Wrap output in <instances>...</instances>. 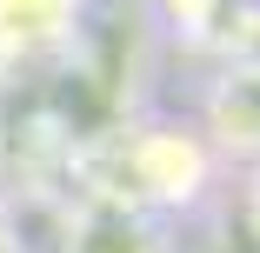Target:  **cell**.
<instances>
[{
    "label": "cell",
    "mask_w": 260,
    "mask_h": 253,
    "mask_svg": "<svg viewBox=\"0 0 260 253\" xmlns=\"http://www.w3.org/2000/svg\"><path fill=\"white\" fill-rule=\"evenodd\" d=\"M153 7H160V27L180 33L187 47L220 40V20H227V0H153Z\"/></svg>",
    "instance_id": "5"
},
{
    "label": "cell",
    "mask_w": 260,
    "mask_h": 253,
    "mask_svg": "<svg viewBox=\"0 0 260 253\" xmlns=\"http://www.w3.org/2000/svg\"><path fill=\"white\" fill-rule=\"evenodd\" d=\"M0 253H27V240H20V227L0 213Z\"/></svg>",
    "instance_id": "6"
},
{
    "label": "cell",
    "mask_w": 260,
    "mask_h": 253,
    "mask_svg": "<svg viewBox=\"0 0 260 253\" xmlns=\"http://www.w3.org/2000/svg\"><path fill=\"white\" fill-rule=\"evenodd\" d=\"M0 173H7V120H0Z\"/></svg>",
    "instance_id": "7"
},
{
    "label": "cell",
    "mask_w": 260,
    "mask_h": 253,
    "mask_svg": "<svg viewBox=\"0 0 260 253\" xmlns=\"http://www.w3.org/2000/svg\"><path fill=\"white\" fill-rule=\"evenodd\" d=\"M80 200L87 207H120V213H187L207 200L220 160L207 154L200 127H180V120H127L114 133L87 140L80 154Z\"/></svg>",
    "instance_id": "1"
},
{
    "label": "cell",
    "mask_w": 260,
    "mask_h": 253,
    "mask_svg": "<svg viewBox=\"0 0 260 253\" xmlns=\"http://www.w3.org/2000/svg\"><path fill=\"white\" fill-rule=\"evenodd\" d=\"M74 253H167L160 227L120 213V207H87L80 200V220H74Z\"/></svg>",
    "instance_id": "4"
},
{
    "label": "cell",
    "mask_w": 260,
    "mask_h": 253,
    "mask_svg": "<svg viewBox=\"0 0 260 253\" xmlns=\"http://www.w3.org/2000/svg\"><path fill=\"white\" fill-rule=\"evenodd\" d=\"M200 140L220 167H260V67L234 60L220 67V80L207 87V107H200Z\"/></svg>",
    "instance_id": "3"
},
{
    "label": "cell",
    "mask_w": 260,
    "mask_h": 253,
    "mask_svg": "<svg viewBox=\"0 0 260 253\" xmlns=\"http://www.w3.org/2000/svg\"><path fill=\"white\" fill-rule=\"evenodd\" d=\"M253 220H260V167H253Z\"/></svg>",
    "instance_id": "8"
},
{
    "label": "cell",
    "mask_w": 260,
    "mask_h": 253,
    "mask_svg": "<svg viewBox=\"0 0 260 253\" xmlns=\"http://www.w3.org/2000/svg\"><path fill=\"white\" fill-rule=\"evenodd\" d=\"M87 40V0H0V80L40 74Z\"/></svg>",
    "instance_id": "2"
}]
</instances>
